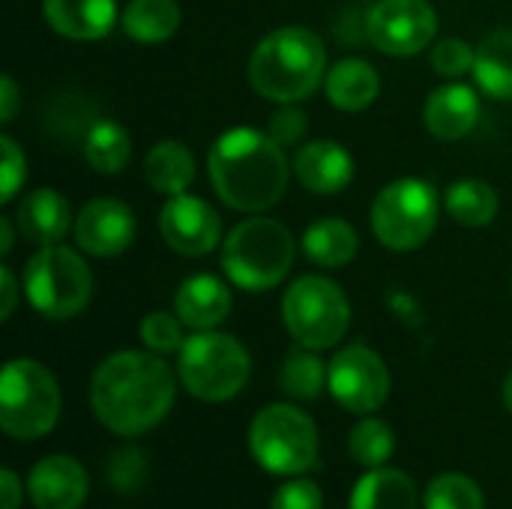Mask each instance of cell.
<instances>
[{"label":"cell","instance_id":"cell-1","mask_svg":"<svg viewBox=\"0 0 512 509\" xmlns=\"http://www.w3.org/2000/svg\"><path fill=\"white\" fill-rule=\"evenodd\" d=\"M177 396L168 363L153 351H117L90 378V408L96 420L123 438L156 429Z\"/></svg>","mask_w":512,"mask_h":509},{"label":"cell","instance_id":"cell-2","mask_svg":"<svg viewBox=\"0 0 512 509\" xmlns=\"http://www.w3.org/2000/svg\"><path fill=\"white\" fill-rule=\"evenodd\" d=\"M207 171L216 195L243 213H261L279 204L291 174L282 144L252 126L222 132L210 147Z\"/></svg>","mask_w":512,"mask_h":509},{"label":"cell","instance_id":"cell-3","mask_svg":"<svg viewBox=\"0 0 512 509\" xmlns=\"http://www.w3.org/2000/svg\"><path fill=\"white\" fill-rule=\"evenodd\" d=\"M327 75V45L309 27L291 24L267 33L249 60V81L270 102H300Z\"/></svg>","mask_w":512,"mask_h":509},{"label":"cell","instance_id":"cell-4","mask_svg":"<svg viewBox=\"0 0 512 509\" xmlns=\"http://www.w3.org/2000/svg\"><path fill=\"white\" fill-rule=\"evenodd\" d=\"M297 243L291 231L264 216L243 219L222 243V270L243 291H270L294 267Z\"/></svg>","mask_w":512,"mask_h":509},{"label":"cell","instance_id":"cell-5","mask_svg":"<svg viewBox=\"0 0 512 509\" xmlns=\"http://www.w3.org/2000/svg\"><path fill=\"white\" fill-rule=\"evenodd\" d=\"M177 378L201 402L234 399L252 375L249 351L228 333L201 330L186 339L177 354Z\"/></svg>","mask_w":512,"mask_h":509},{"label":"cell","instance_id":"cell-6","mask_svg":"<svg viewBox=\"0 0 512 509\" xmlns=\"http://www.w3.org/2000/svg\"><path fill=\"white\" fill-rule=\"evenodd\" d=\"M249 450L264 471L276 477H303L318 468V429L297 405L276 402L255 414L249 426Z\"/></svg>","mask_w":512,"mask_h":509},{"label":"cell","instance_id":"cell-7","mask_svg":"<svg viewBox=\"0 0 512 509\" xmlns=\"http://www.w3.org/2000/svg\"><path fill=\"white\" fill-rule=\"evenodd\" d=\"M24 294L42 318L66 321L87 309L93 273L78 252L60 243L39 246L24 267Z\"/></svg>","mask_w":512,"mask_h":509},{"label":"cell","instance_id":"cell-8","mask_svg":"<svg viewBox=\"0 0 512 509\" xmlns=\"http://www.w3.org/2000/svg\"><path fill=\"white\" fill-rule=\"evenodd\" d=\"M60 387L36 360H9L0 375V426L9 438L36 441L57 426Z\"/></svg>","mask_w":512,"mask_h":509},{"label":"cell","instance_id":"cell-9","mask_svg":"<svg viewBox=\"0 0 512 509\" xmlns=\"http://www.w3.org/2000/svg\"><path fill=\"white\" fill-rule=\"evenodd\" d=\"M282 321L297 345L324 351L348 333L351 303L333 279L300 276L282 297Z\"/></svg>","mask_w":512,"mask_h":509},{"label":"cell","instance_id":"cell-10","mask_svg":"<svg viewBox=\"0 0 512 509\" xmlns=\"http://www.w3.org/2000/svg\"><path fill=\"white\" fill-rule=\"evenodd\" d=\"M438 228V195L420 177L384 186L372 204V231L393 252L420 249Z\"/></svg>","mask_w":512,"mask_h":509},{"label":"cell","instance_id":"cell-11","mask_svg":"<svg viewBox=\"0 0 512 509\" xmlns=\"http://www.w3.org/2000/svg\"><path fill=\"white\" fill-rule=\"evenodd\" d=\"M438 12L429 0H378L366 12V36L387 57H414L432 45Z\"/></svg>","mask_w":512,"mask_h":509},{"label":"cell","instance_id":"cell-12","mask_svg":"<svg viewBox=\"0 0 512 509\" xmlns=\"http://www.w3.org/2000/svg\"><path fill=\"white\" fill-rule=\"evenodd\" d=\"M327 390L351 414H372L390 396V369L366 345H348L327 363Z\"/></svg>","mask_w":512,"mask_h":509},{"label":"cell","instance_id":"cell-13","mask_svg":"<svg viewBox=\"0 0 512 509\" xmlns=\"http://www.w3.org/2000/svg\"><path fill=\"white\" fill-rule=\"evenodd\" d=\"M159 231L168 249L186 258H204L222 243L219 213L198 195H171L159 210Z\"/></svg>","mask_w":512,"mask_h":509},{"label":"cell","instance_id":"cell-14","mask_svg":"<svg viewBox=\"0 0 512 509\" xmlns=\"http://www.w3.org/2000/svg\"><path fill=\"white\" fill-rule=\"evenodd\" d=\"M135 213L117 198H96L84 204L75 219V243L93 258H117L135 240Z\"/></svg>","mask_w":512,"mask_h":509},{"label":"cell","instance_id":"cell-15","mask_svg":"<svg viewBox=\"0 0 512 509\" xmlns=\"http://www.w3.org/2000/svg\"><path fill=\"white\" fill-rule=\"evenodd\" d=\"M90 477L72 456H45L30 468L27 495L36 509H78L87 501Z\"/></svg>","mask_w":512,"mask_h":509},{"label":"cell","instance_id":"cell-16","mask_svg":"<svg viewBox=\"0 0 512 509\" xmlns=\"http://www.w3.org/2000/svg\"><path fill=\"white\" fill-rule=\"evenodd\" d=\"M480 120V96L471 84L450 81L429 93L423 105V123L426 132L438 141H459L468 132H474Z\"/></svg>","mask_w":512,"mask_h":509},{"label":"cell","instance_id":"cell-17","mask_svg":"<svg viewBox=\"0 0 512 509\" xmlns=\"http://www.w3.org/2000/svg\"><path fill=\"white\" fill-rule=\"evenodd\" d=\"M294 174L312 195H336L354 180V156L339 141L318 138L297 150Z\"/></svg>","mask_w":512,"mask_h":509},{"label":"cell","instance_id":"cell-18","mask_svg":"<svg viewBox=\"0 0 512 509\" xmlns=\"http://www.w3.org/2000/svg\"><path fill=\"white\" fill-rule=\"evenodd\" d=\"M48 27L75 42H93L114 30L117 0H42Z\"/></svg>","mask_w":512,"mask_h":509},{"label":"cell","instance_id":"cell-19","mask_svg":"<svg viewBox=\"0 0 512 509\" xmlns=\"http://www.w3.org/2000/svg\"><path fill=\"white\" fill-rule=\"evenodd\" d=\"M231 291L222 279H216L213 273H198L189 276L174 297V312L180 315V321L201 333V330H216L228 315H231Z\"/></svg>","mask_w":512,"mask_h":509},{"label":"cell","instance_id":"cell-20","mask_svg":"<svg viewBox=\"0 0 512 509\" xmlns=\"http://www.w3.org/2000/svg\"><path fill=\"white\" fill-rule=\"evenodd\" d=\"M15 225L24 240L36 246H54L69 234L72 210L57 189H33L18 201Z\"/></svg>","mask_w":512,"mask_h":509},{"label":"cell","instance_id":"cell-21","mask_svg":"<svg viewBox=\"0 0 512 509\" xmlns=\"http://www.w3.org/2000/svg\"><path fill=\"white\" fill-rule=\"evenodd\" d=\"M324 93L339 111H366L381 93L378 69L363 57H345L324 75Z\"/></svg>","mask_w":512,"mask_h":509},{"label":"cell","instance_id":"cell-22","mask_svg":"<svg viewBox=\"0 0 512 509\" xmlns=\"http://www.w3.org/2000/svg\"><path fill=\"white\" fill-rule=\"evenodd\" d=\"M300 246L312 264H318L324 270H336V267H348L357 258L360 237H357L351 222L327 216V219H318L315 225H309L303 231Z\"/></svg>","mask_w":512,"mask_h":509},{"label":"cell","instance_id":"cell-23","mask_svg":"<svg viewBox=\"0 0 512 509\" xmlns=\"http://www.w3.org/2000/svg\"><path fill=\"white\" fill-rule=\"evenodd\" d=\"M348 509H420V495L405 471L384 465L357 480Z\"/></svg>","mask_w":512,"mask_h":509},{"label":"cell","instance_id":"cell-24","mask_svg":"<svg viewBox=\"0 0 512 509\" xmlns=\"http://www.w3.org/2000/svg\"><path fill=\"white\" fill-rule=\"evenodd\" d=\"M144 180L159 195H183L195 183V156L180 141H159L144 159Z\"/></svg>","mask_w":512,"mask_h":509},{"label":"cell","instance_id":"cell-25","mask_svg":"<svg viewBox=\"0 0 512 509\" xmlns=\"http://www.w3.org/2000/svg\"><path fill=\"white\" fill-rule=\"evenodd\" d=\"M120 27L135 42L159 45L177 33L180 6L177 0H129L120 12Z\"/></svg>","mask_w":512,"mask_h":509},{"label":"cell","instance_id":"cell-26","mask_svg":"<svg viewBox=\"0 0 512 509\" xmlns=\"http://www.w3.org/2000/svg\"><path fill=\"white\" fill-rule=\"evenodd\" d=\"M471 75L486 96L512 99V30H495L480 42Z\"/></svg>","mask_w":512,"mask_h":509},{"label":"cell","instance_id":"cell-27","mask_svg":"<svg viewBox=\"0 0 512 509\" xmlns=\"http://www.w3.org/2000/svg\"><path fill=\"white\" fill-rule=\"evenodd\" d=\"M444 207H447V213L459 225H465V228H486V225L495 222V216L501 210V198H498V192L486 180L465 177V180L450 183V189L444 195Z\"/></svg>","mask_w":512,"mask_h":509},{"label":"cell","instance_id":"cell-28","mask_svg":"<svg viewBox=\"0 0 512 509\" xmlns=\"http://www.w3.org/2000/svg\"><path fill=\"white\" fill-rule=\"evenodd\" d=\"M84 159L96 174L114 177L132 159V138L117 120H96L84 138Z\"/></svg>","mask_w":512,"mask_h":509},{"label":"cell","instance_id":"cell-29","mask_svg":"<svg viewBox=\"0 0 512 509\" xmlns=\"http://www.w3.org/2000/svg\"><path fill=\"white\" fill-rule=\"evenodd\" d=\"M279 387L285 396L300 399V402H312L324 393L327 387V366L318 357V351L297 345L285 354L282 360V372H279Z\"/></svg>","mask_w":512,"mask_h":509},{"label":"cell","instance_id":"cell-30","mask_svg":"<svg viewBox=\"0 0 512 509\" xmlns=\"http://www.w3.org/2000/svg\"><path fill=\"white\" fill-rule=\"evenodd\" d=\"M348 453L357 465L363 468H384L390 462V456L396 453V435L393 429L378 420V417H366L360 420L351 435H348Z\"/></svg>","mask_w":512,"mask_h":509},{"label":"cell","instance_id":"cell-31","mask_svg":"<svg viewBox=\"0 0 512 509\" xmlns=\"http://www.w3.org/2000/svg\"><path fill=\"white\" fill-rule=\"evenodd\" d=\"M423 509H486V501L471 477L450 471L429 483L423 495Z\"/></svg>","mask_w":512,"mask_h":509},{"label":"cell","instance_id":"cell-32","mask_svg":"<svg viewBox=\"0 0 512 509\" xmlns=\"http://www.w3.org/2000/svg\"><path fill=\"white\" fill-rule=\"evenodd\" d=\"M183 321L180 315L174 312H150L138 333H141V342L153 351V354H180V348L186 345V336H183Z\"/></svg>","mask_w":512,"mask_h":509},{"label":"cell","instance_id":"cell-33","mask_svg":"<svg viewBox=\"0 0 512 509\" xmlns=\"http://www.w3.org/2000/svg\"><path fill=\"white\" fill-rule=\"evenodd\" d=\"M474 60H477V48L468 45L465 39H456V36L441 39L432 48V69L450 81H459L462 75L474 72Z\"/></svg>","mask_w":512,"mask_h":509},{"label":"cell","instance_id":"cell-34","mask_svg":"<svg viewBox=\"0 0 512 509\" xmlns=\"http://www.w3.org/2000/svg\"><path fill=\"white\" fill-rule=\"evenodd\" d=\"M147 480V456L135 447L117 450L108 462V483L120 495H132L144 486Z\"/></svg>","mask_w":512,"mask_h":509},{"label":"cell","instance_id":"cell-35","mask_svg":"<svg viewBox=\"0 0 512 509\" xmlns=\"http://www.w3.org/2000/svg\"><path fill=\"white\" fill-rule=\"evenodd\" d=\"M0 150H3V171H0V204H9L18 189L24 186V177H27V159H24V150L18 147L15 138L9 135H0Z\"/></svg>","mask_w":512,"mask_h":509},{"label":"cell","instance_id":"cell-36","mask_svg":"<svg viewBox=\"0 0 512 509\" xmlns=\"http://www.w3.org/2000/svg\"><path fill=\"white\" fill-rule=\"evenodd\" d=\"M270 509H324L321 486L306 477H288V483L273 492Z\"/></svg>","mask_w":512,"mask_h":509},{"label":"cell","instance_id":"cell-37","mask_svg":"<svg viewBox=\"0 0 512 509\" xmlns=\"http://www.w3.org/2000/svg\"><path fill=\"white\" fill-rule=\"evenodd\" d=\"M270 138L282 147H291L297 144L303 135H306V114L297 108V102H285L273 117H270V126H267Z\"/></svg>","mask_w":512,"mask_h":509},{"label":"cell","instance_id":"cell-38","mask_svg":"<svg viewBox=\"0 0 512 509\" xmlns=\"http://www.w3.org/2000/svg\"><path fill=\"white\" fill-rule=\"evenodd\" d=\"M387 303H390L393 315H399L402 321H408V324H420V321H423V309H420V303H417L408 291L393 288L390 297H387Z\"/></svg>","mask_w":512,"mask_h":509},{"label":"cell","instance_id":"cell-39","mask_svg":"<svg viewBox=\"0 0 512 509\" xmlns=\"http://www.w3.org/2000/svg\"><path fill=\"white\" fill-rule=\"evenodd\" d=\"M0 509H18L24 501V492H21V483L15 477L12 468H3L0 471Z\"/></svg>","mask_w":512,"mask_h":509},{"label":"cell","instance_id":"cell-40","mask_svg":"<svg viewBox=\"0 0 512 509\" xmlns=\"http://www.w3.org/2000/svg\"><path fill=\"white\" fill-rule=\"evenodd\" d=\"M0 282H3V309H0V318L9 321L12 312H15V300H18V282H15V273L6 264L0 267Z\"/></svg>","mask_w":512,"mask_h":509},{"label":"cell","instance_id":"cell-41","mask_svg":"<svg viewBox=\"0 0 512 509\" xmlns=\"http://www.w3.org/2000/svg\"><path fill=\"white\" fill-rule=\"evenodd\" d=\"M18 111V87L12 81V75H3V93H0V120L3 123H12Z\"/></svg>","mask_w":512,"mask_h":509},{"label":"cell","instance_id":"cell-42","mask_svg":"<svg viewBox=\"0 0 512 509\" xmlns=\"http://www.w3.org/2000/svg\"><path fill=\"white\" fill-rule=\"evenodd\" d=\"M9 249H12V219H0V252L3 255H9Z\"/></svg>","mask_w":512,"mask_h":509},{"label":"cell","instance_id":"cell-43","mask_svg":"<svg viewBox=\"0 0 512 509\" xmlns=\"http://www.w3.org/2000/svg\"><path fill=\"white\" fill-rule=\"evenodd\" d=\"M504 405H507V411L512 414V372L507 375V381H504Z\"/></svg>","mask_w":512,"mask_h":509}]
</instances>
